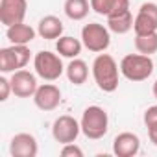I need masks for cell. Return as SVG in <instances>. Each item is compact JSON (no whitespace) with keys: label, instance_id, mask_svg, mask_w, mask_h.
Returning <instances> with one entry per match:
<instances>
[{"label":"cell","instance_id":"obj_18","mask_svg":"<svg viewBox=\"0 0 157 157\" xmlns=\"http://www.w3.org/2000/svg\"><path fill=\"white\" fill-rule=\"evenodd\" d=\"M82 46H83V43L80 39H74L70 35L59 37L57 43H56L57 54L63 56V57H70V59H74V57H78V56L82 54Z\"/></svg>","mask_w":157,"mask_h":157},{"label":"cell","instance_id":"obj_25","mask_svg":"<svg viewBox=\"0 0 157 157\" xmlns=\"http://www.w3.org/2000/svg\"><path fill=\"white\" fill-rule=\"evenodd\" d=\"M148 137H150V140H151V142L157 146V124L148 128Z\"/></svg>","mask_w":157,"mask_h":157},{"label":"cell","instance_id":"obj_12","mask_svg":"<svg viewBox=\"0 0 157 157\" xmlns=\"http://www.w3.org/2000/svg\"><path fill=\"white\" fill-rule=\"evenodd\" d=\"M37 151H39L37 139L32 133H17L11 139L10 153L13 157H35Z\"/></svg>","mask_w":157,"mask_h":157},{"label":"cell","instance_id":"obj_8","mask_svg":"<svg viewBox=\"0 0 157 157\" xmlns=\"http://www.w3.org/2000/svg\"><path fill=\"white\" fill-rule=\"evenodd\" d=\"M133 30L135 35H146L157 32V4L144 2L139 8V13L133 21Z\"/></svg>","mask_w":157,"mask_h":157},{"label":"cell","instance_id":"obj_21","mask_svg":"<svg viewBox=\"0 0 157 157\" xmlns=\"http://www.w3.org/2000/svg\"><path fill=\"white\" fill-rule=\"evenodd\" d=\"M135 48L139 54L151 56L157 52V32L146 35H135Z\"/></svg>","mask_w":157,"mask_h":157},{"label":"cell","instance_id":"obj_11","mask_svg":"<svg viewBox=\"0 0 157 157\" xmlns=\"http://www.w3.org/2000/svg\"><path fill=\"white\" fill-rule=\"evenodd\" d=\"M33 102L41 111H54L61 104V91L54 83H44V85L37 87V91L33 94Z\"/></svg>","mask_w":157,"mask_h":157},{"label":"cell","instance_id":"obj_9","mask_svg":"<svg viewBox=\"0 0 157 157\" xmlns=\"http://www.w3.org/2000/svg\"><path fill=\"white\" fill-rule=\"evenodd\" d=\"M28 10L26 0H0V21L4 26H13L24 21Z\"/></svg>","mask_w":157,"mask_h":157},{"label":"cell","instance_id":"obj_17","mask_svg":"<svg viewBox=\"0 0 157 157\" xmlns=\"http://www.w3.org/2000/svg\"><path fill=\"white\" fill-rule=\"evenodd\" d=\"M65 70H67L68 82L74 83V85H83L87 82V78H89V67H87V63L82 61V59H78V57H74Z\"/></svg>","mask_w":157,"mask_h":157},{"label":"cell","instance_id":"obj_22","mask_svg":"<svg viewBox=\"0 0 157 157\" xmlns=\"http://www.w3.org/2000/svg\"><path fill=\"white\" fill-rule=\"evenodd\" d=\"M61 155L63 157H83V150L80 146H76L74 142H68V144H63Z\"/></svg>","mask_w":157,"mask_h":157},{"label":"cell","instance_id":"obj_10","mask_svg":"<svg viewBox=\"0 0 157 157\" xmlns=\"http://www.w3.org/2000/svg\"><path fill=\"white\" fill-rule=\"evenodd\" d=\"M37 87H39L37 85V78L32 72H28L24 68L13 72V76H11V89H13L15 96H19V98H30V96L35 94Z\"/></svg>","mask_w":157,"mask_h":157},{"label":"cell","instance_id":"obj_7","mask_svg":"<svg viewBox=\"0 0 157 157\" xmlns=\"http://www.w3.org/2000/svg\"><path fill=\"white\" fill-rule=\"evenodd\" d=\"M80 131H82V124H78V120L70 115H63V117L56 118V122L52 126V135L59 144L76 142Z\"/></svg>","mask_w":157,"mask_h":157},{"label":"cell","instance_id":"obj_15","mask_svg":"<svg viewBox=\"0 0 157 157\" xmlns=\"http://www.w3.org/2000/svg\"><path fill=\"white\" fill-rule=\"evenodd\" d=\"M37 33L43 39H48V41L59 39L61 33H63V22L57 17H54V15H46V17L41 19L39 28H37Z\"/></svg>","mask_w":157,"mask_h":157},{"label":"cell","instance_id":"obj_1","mask_svg":"<svg viewBox=\"0 0 157 157\" xmlns=\"http://www.w3.org/2000/svg\"><path fill=\"white\" fill-rule=\"evenodd\" d=\"M93 76L104 93H113L118 87V65L109 54H100L93 61Z\"/></svg>","mask_w":157,"mask_h":157},{"label":"cell","instance_id":"obj_24","mask_svg":"<svg viewBox=\"0 0 157 157\" xmlns=\"http://www.w3.org/2000/svg\"><path fill=\"white\" fill-rule=\"evenodd\" d=\"M144 124H146V128L157 124V105H151L144 111Z\"/></svg>","mask_w":157,"mask_h":157},{"label":"cell","instance_id":"obj_6","mask_svg":"<svg viewBox=\"0 0 157 157\" xmlns=\"http://www.w3.org/2000/svg\"><path fill=\"white\" fill-rule=\"evenodd\" d=\"M28 61H30V48L26 44H13L10 48L0 50V70L4 74L24 68Z\"/></svg>","mask_w":157,"mask_h":157},{"label":"cell","instance_id":"obj_23","mask_svg":"<svg viewBox=\"0 0 157 157\" xmlns=\"http://www.w3.org/2000/svg\"><path fill=\"white\" fill-rule=\"evenodd\" d=\"M10 93H13L11 89V80H8V78H0V100L6 102L10 98Z\"/></svg>","mask_w":157,"mask_h":157},{"label":"cell","instance_id":"obj_3","mask_svg":"<svg viewBox=\"0 0 157 157\" xmlns=\"http://www.w3.org/2000/svg\"><path fill=\"white\" fill-rule=\"evenodd\" d=\"M80 124H82V131L87 139L98 140L107 133L109 118H107L105 109H102L98 105H91L83 111V117H82Z\"/></svg>","mask_w":157,"mask_h":157},{"label":"cell","instance_id":"obj_13","mask_svg":"<svg viewBox=\"0 0 157 157\" xmlns=\"http://www.w3.org/2000/svg\"><path fill=\"white\" fill-rule=\"evenodd\" d=\"M140 150V139L135 133L124 131L115 137L113 140V151L117 157H133Z\"/></svg>","mask_w":157,"mask_h":157},{"label":"cell","instance_id":"obj_20","mask_svg":"<svg viewBox=\"0 0 157 157\" xmlns=\"http://www.w3.org/2000/svg\"><path fill=\"white\" fill-rule=\"evenodd\" d=\"M63 10H65V15L70 21H83L89 15L91 4L87 0H67Z\"/></svg>","mask_w":157,"mask_h":157},{"label":"cell","instance_id":"obj_2","mask_svg":"<svg viewBox=\"0 0 157 157\" xmlns=\"http://www.w3.org/2000/svg\"><path fill=\"white\" fill-rule=\"evenodd\" d=\"M120 72L129 82H144L153 72V61L144 54H128L120 61Z\"/></svg>","mask_w":157,"mask_h":157},{"label":"cell","instance_id":"obj_26","mask_svg":"<svg viewBox=\"0 0 157 157\" xmlns=\"http://www.w3.org/2000/svg\"><path fill=\"white\" fill-rule=\"evenodd\" d=\"M153 96L157 98V80H155V83H153Z\"/></svg>","mask_w":157,"mask_h":157},{"label":"cell","instance_id":"obj_4","mask_svg":"<svg viewBox=\"0 0 157 157\" xmlns=\"http://www.w3.org/2000/svg\"><path fill=\"white\" fill-rule=\"evenodd\" d=\"M33 67H35V72L39 78L46 82H56L59 80V76L63 74V61L57 54L54 52H48V50H43L39 54H35L33 57Z\"/></svg>","mask_w":157,"mask_h":157},{"label":"cell","instance_id":"obj_5","mask_svg":"<svg viewBox=\"0 0 157 157\" xmlns=\"http://www.w3.org/2000/svg\"><path fill=\"white\" fill-rule=\"evenodd\" d=\"M82 43L87 50L91 52H104L107 50L109 43H111V35H109V28L98 24V22H91V24H85L83 30H82Z\"/></svg>","mask_w":157,"mask_h":157},{"label":"cell","instance_id":"obj_14","mask_svg":"<svg viewBox=\"0 0 157 157\" xmlns=\"http://www.w3.org/2000/svg\"><path fill=\"white\" fill-rule=\"evenodd\" d=\"M91 10H94L98 15L113 17L129 11V0H91Z\"/></svg>","mask_w":157,"mask_h":157},{"label":"cell","instance_id":"obj_19","mask_svg":"<svg viewBox=\"0 0 157 157\" xmlns=\"http://www.w3.org/2000/svg\"><path fill=\"white\" fill-rule=\"evenodd\" d=\"M107 28L113 33H118V35L128 33L133 28V15H131V11H124L120 15L107 17Z\"/></svg>","mask_w":157,"mask_h":157},{"label":"cell","instance_id":"obj_16","mask_svg":"<svg viewBox=\"0 0 157 157\" xmlns=\"http://www.w3.org/2000/svg\"><path fill=\"white\" fill-rule=\"evenodd\" d=\"M6 35H8L11 44H28L35 39V30L32 26L24 24V22H19V24L10 26Z\"/></svg>","mask_w":157,"mask_h":157}]
</instances>
